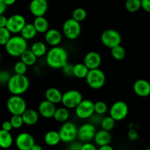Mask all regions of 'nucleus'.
<instances>
[{"label": "nucleus", "instance_id": "nucleus-33", "mask_svg": "<svg viewBox=\"0 0 150 150\" xmlns=\"http://www.w3.org/2000/svg\"><path fill=\"white\" fill-rule=\"evenodd\" d=\"M86 16H87V13H86V10L82 7H78V8L75 9L72 13V18L79 23L84 21Z\"/></svg>", "mask_w": 150, "mask_h": 150}, {"label": "nucleus", "instance_id": "nucleus-52", "mask_svg": "<svg viewBox=\"0 0 150 150\" xmlns=\"http://www.w3.org/2000/svg\"><path fill=\"white\" fill-rule=\"evenodd\" d=\"M1 52H0V62H1Z\"/></svg>", "mask_w": 150, "mask_h": 150}, {"label": "nucleus", "instance_id": "nucleus-41", "mask_svg": "<svg viewBox=\"0 0 150 150\" xmlns=\"http://www.w3.org/2000/svg\"><path fill=\"white\" fill-rule=\"evenodd\" d=\"M103 117H104L103 115H100V114L95 113L89 120L90 123H92V124L94 125L95 126L100 125L101 122H102L103 120Z\"/></svg>", "mask_w": 150, "mask_h": 150}, {"label": "nucleus", "instance_id": "nucleus-18", "mask_svg": "<svg viewBox=\"0 0 150 150\" xmlns=\"http://www.w3.org/2000/svg\"><path fill=\"white\" fill-rule=\"evenodd\" d=\"M56 109L57 108H56L55 104L45 100L40 103L38 111L40 115L43 118L51 119L54 117Z\"/></svg>", "mask_w": 150, "mask_h": 150}, {"label": "nucleus", "instance_id": "nucleus-16", "mask_svg": "<svg viewBox=\"0 0 150 150\" xmlns=\"http://www.w3.org/2000/svg\"><path fill=\"white\" fill-rule=\"evenodd\" d=\"M83 64L89 70L98 69L102 64L101 55L97 51H89L83 58Z\"/></svg>", "mask_w": 150, "mask_h": 150}, {"label": "nucleus", "instance_id": "nucleus-39", "mask_svg": "<svg viewBox=\"0 0 150 150\" xmlns=\"http://www.w3.org/2000/svg\"><path fill=\"white\" fill-rule=\"evenodd\" d=\"M11 76L10 73L7 70H0V84H7Z\"/></svg>", "mask_w": 150, "mask_h": 150}, {"label": "nucleus", "instance_id": "nucleus-14", "mask_svg": "<svg viewBox=\"0 0 150 150\" xmlns=\"http://www.w3.org/2000/svg\"><path fill=\"white\" fill-rule=\"evenodd\" d=\"M15 144L18 150H31L35 144V140L32 134L23 132L16 136Z\"/></svg>", "mask_w": 150, "mask_h": 150}, {"label": "nucleus", "instance_id": "nucleus-22", "mask_svg": "<svg viewBox=\"0 0 150 150\" xmlns=\"http://www.w3.org/2000/svg\"><path fill=\"white\" fill-rule=\"evenodd\" d=\"M62 95L61 91L56 87H50L46 89L45 92V100L54 104H58L62 103Z\"/></svg>", "mask_w": 150, "mask_h": 150}, {"label": "nucleus", "instance_id": "nucleus-10", "mask_svg": "<svg viewBox=\"0 0 150 150\" xmlns=\"http://www.w3.org/2000/svg\"><path fill=\"white\" fill-rule=\"evenodd\" d=\"M109 116L116 122L124 120L129 114V107L125 102L122 100L117 101L111 105L108 110Z\"/></svg>", "mask_w": 150, "mask_h": 150}, {"label": "nucleus", "instance_id": "nucleus-30", "mask_svg": "<svg viewBox=\"0 0 150 150\" xmlns=\"http://www.w3.org/2000/svg\"><path fill=\"white\" fill-rule=\"evenodd\" d=\"M21 61L26 64L28 67L33 66L37 62L38 57L32 53L30 49H27L21 56Z\"/></svg>", "mask_w": 150, "mask_h": 150}, {"label": "nucleus", "instance_id": "nucleus-9", "mask_svg": "<svg viewBox=\"0 0 150 150\" xmlns=\"http://www.w3.org/2000/svg\"><path fill=\"white\" fill-rule=\"evenodd\" d=\"M83 100V95L79 91L70 89L63 93L62 103L68 109H75Z\"/></svg>", "mask_w": 150, "mask_h": 150}, {"label": "nucleus", "instance_id": "nucleus-29", "mask_svg": "<svg viewBox=\"0 0 150 150\" xmlns=\"http://www.w3.org/2000/svg\"><path fill=\"white\" fill-rule=\"evenodd\" d=\"M89 68L83 63H77L73 66V76L78 79H86L89 73Z\"/></svg>", "mask_w": 150, "mask_h": 150}, {"label": "nucleus", "instance_id": "nucleus-37", "mask_svg": "<svg viewBox=\"0 0 150 150\" xmlns=\"http://www.w3.org/2000/svg\"><path fill=\"white\" fill-rule=\"evenodd\" d=\"M27 68L28 66L21 60L16 62V64H14V67H13L15 74L17 75H25L27 71Z\"/></svg>", "mask_w": 150, "mask_h": 150}, {"label": "nucleus", "instance_id": "nucleus-7", "mask_svg": "<svg viewBox=\"0 0 150 150\" xmlns=\"http://www.w3.org/2000/svg\"><path fill=\"white\" fill-rule=\"evenodd\" d=\"M100 40L104 46L111 49L117 45H121L122 36L116 29H108L104 30L101 34Z\"/></svg>", "mask_w": 150, "mask_h": 150}, {"label": "nucleus", "instance_id": "nucleus-46", "mask_svg": "<svg viewBox=\"0 0 150 150\" xmlns=\"http://www.w3.org/2000/svg\"><path fill=\"white\" fill-rule=\"evenodd\" d=\"M142 8L150 13V0H142Z\"/></svg>", "mask_w": 150, "mask_h": 150}, {"label": "nucleus", "instance_id": "nucleus-4", "mask_svg": "<svg viewBox=\"0 0 150 150\" xmlns=\"http://www.w3.org/2000/svg\"><path fill=\"white\" fill-rule=\"evenodd\" d=\"M86 81L88 86L92 89H100L104 86L106 81L105 74L100 68L90 70L87 76L86 77Z\"/></svg>", "mask_w": 150, "mask_h": 150}, {"label": "nucleus", "instance_id": "nucleus-13", "mask_svg": "<svg viewBox=\"0 0 150 150\" xmlns=\"http://www.w3.org/2000/svg\"><path fill=\"white\" fill-rule=\"evenodd\" d=\"M26 24V21L25 18L21 14H14L7 19V28L11 34H18L21 33L23 28Z\"/></svg>", "mask_w": 150, "mask_h": 150}, {"label": "nucleus", "instance_id": "nucleus-26", "mask_svg": "<svg viewBox=\"0 0 150 150\" xmlns=\"http://www.w3.org/2000/svg\"><path fill=\"white\" fill-rule=\"evenodd\" d=\"M35 26L38 33L45 34L49 29V23L48 21L44 16L42 17H37L34 19L32 23Z\"/></svg>", "mask_w": 150, "mask_h": 150}, {"label": "nucleus", "instance_id": "nucleus-48", "mask_svg": "<svg viewBox=\"0 0 150 150\" xmlns=\"http://www.w3.org/2000/svg\"><path fill=\"white\" fill-rule=\"evenodd\" d=\"M7 10V5L4 4L3 0H0V15H4Z\"/></svg>", "mask_w": 150, "mask_h": 150}, {"label": "nucleus", "instance_id": "nucleus-1", "mask_svg": "<svg viewBox=\"0 0 150 150\" xmlns=\"http://www.w3.org/2000/svg\"><path fill=\"white\" fill-rule=\"evenodd\" d=\"M45 62L52 69H62L68 63V53L61 46L52 47L45 55Z\"/></svg>", "mask_w": 150, "mask_h": 150}, {"label": "nucleus", "instance_id": "nucleus-49", "mask_svg": "<svg viewBox=\"0 0 150 150\" xmlns=\"http://www.w3.org/2000/svg\"><path fill=\"white\" fill-rule=\"evenodd\" d=\"M98 150H114V149L111 145L108 144V145H105V146H99V148H98Z\"/></svg>", "mask_w": 150, "mask_h": 150}, {"label": "nucleus", "instance_id": "nucleus-17", "mask_svg": "<svg viewBox=\"0 0 150 150\" xmlns=\"http://www.w3.org/2000/svg\"><path fill=\"white\" fill-rule=\"evenodd\" d=\"M133 89L136 95L142 98L150 95V83L145 79H138L134 82Z\"/></svg>", "mask_w": 150, "mask_h": 150}, {"label": "nucleus", "instance_id": "nucleus-8", "mask_svg": "<svg viewBox=\"0 0 150 150\" xmlns=\"http://www.w3.org/2000/svg\"><path fill=\"white\" fill-rule=\"evenodd\" d=\"M62 32L66 38L70 40H74L77 39L81 35V23L72 18L67 19L63 23Z\"/></svg>", "mask_w": 150, "mask_h": 150}, {"label": "nucleus", "instance_id": "nucleus-53", "mask_svg": "<svg viewBox=\"0 0 150 150\" xmlns=\"http://www.w3.org/2000/svg\"><path fill=\"white\" fill-rule=\"evenodd\" d=\"M145 150H150V148H147V149H146Z\"/></svg>", "mask_w": 150, "mask_h": 150}, {"label": "nucleus", "instance_id": "nucleus-40", "mask_svg": "<svg viewBox=\"0 0 150 150\" xmlns=\"http://www.w3.org/2000/svg\"><path fill=\"white\" fill-rule=\"evenodd\" d=\"M73 64L67 63L65 66L61 69L62 72L66 77H73Z\"/></svg>", "mask_w": 150, "mask_h": 150}, {"label": "nucleus", "instance_id": "nucleus-3", "mask_svg": "<svg viewBox=\"0 0 150 150\" xmlns=\"http://www.w3.org/2000/svg\"><path fill=\"white\" fill-rule=\"evenodd\" d=\"M7 54L13 57H21V56L28 49L27 40L21 35L12 36L10 40L4 45Z\"/></svg>", "mask_w": 150, "mask_h": 150}, {"label": "nucleus", "instance_id": "nucleus-50", "mask_svg": "<svg viewBox=\"0 0 150 150\" xmlns=\"http://www.w3.org/2000/svg\"><path fill=\"white\" fill-rule=\"evenodd\" d=\"M4 2V4L7 6H12L16 2V0H3Z\"/></svg>", "mask_w": 150, "mask_h": 150}, {"label": "nucleus", "instance_id": "nucleus-24", "mask_svg": "<svg viewBox=\"0 0 150 150\" xmlns=\"http://www.w3.org/2000/svg\"><path fill=\"white\" fill-rule=\"evenodd\" d=\"M30 50L38 58L44 57L48 52L46 44L42 41H36L34 42L31 46Z\"/></svg>", "mask_w": 150, "mask_h": 150}, {"label": "nucleus", "instance_id": "nucleus-5", "mask_svg": "<svg viewBox=\"0 0 150 150\" xmlns=\"http://www.w3.org/2000/svg\"><path fill=\"white\" fill-rule=\"evenodd\" d=\"M61 142L66 144H70L78 139V127L72 122H66L59 130Z\"/></svg>", "mask_w": 150, "mask_h": 150}, {"label": "nucleus", "instance_id": "nucleus-6", "mask_svg": "<svg viewBox=\"0 0 150 150\" xmlns=\"http://www.w3.org/2000/svg\"><path fill=\"white\" fill-rule=\"evenodd\" d=\"M7 108L12 115H22L27 109V105L21 96L12 95L7 101Z\"/></svg>", "mask_w": 150, "mask_h": 150}, {"label": "nucleus", "instance_id": "nucleus-2", "mask_svg": "<svg viewBox=\"0 0 150 150\" xmlns=\"http://www.w3.org/2000/svg\"><path fill=\"white\" fill-rule=\"evenodd\" d=\"M7 86L12 95L21 96L29 89V80L25 75H12Z\"/></svg>", "mask_w": 150, "mask_h": 150}, {"label": "nucleus", "instance_id": "nucleus-35", "mask_svg": "<svg viewBox=\"0 0 150 150\" xmlns=\"http://www.w3.org/2000/svg\"><path fill=\"white\" fill-rule=\"evenodd\" d=\"M108 105L105 102L100 100L95 103V113L103 116L104 114L108 112Z\"/></svg>", "mask_w": 150, "mask_h": 150}, {"label": "nucleus", "instance_id": "nucleus-25", "mask_svg": "<svg viewBox=\"0 0 150 150\" xmlns=\"http://www.w3.org/2000/svg\"><path fill=\"white\" fill-rule=\"evenodd\" d=\"M13 138L10 132L0 130V148L9 149L13 145Z\"/></svg>", "mask_w": 150, "mask_h": 150}, {"label": "nucleus", "instance_id": "nucleus-43", "mask_svg": "<svg viewBox=\"0 0 150 150\" xmlns=\"http://www.w3.org/2000/svg\"><path fill=\"white\" fill-rule=\"evenodd\" d=\"M82 144L79 142H73L72 143L69 144V146L67 147V150H81Z\"/></svg>", "mask_w": 150, "mask_h": 150}, {"label": "nucleus", "instance_id": "nucleus-45", "mask_svg": "<svg viewBox=\"0 0 150 150\" xmlns=\"http://www.w3.org/2000/svg\"><path fill=\"white\" fill-rule=\"evenodd\" d=\"M81 150H98L96 146L92 142H86L82 144Z\"/></svg>", "mask_w": 150, "mask_h": 150}, {"label": "nucleus", "instance_id": "nucleus-27", "mask_svg": "<svg viewBox=\"0 0 150 150\" xmlns=\"http://www.w3.org/2000/svg\"><path fill=\"white\" fill-rule=\"evenodd\" d=\"M21 36L24 38L26 40H31L34 39L38 35L36 29L32 23H26L24 27L21 32Z\"/></svg>", "mask_w": 150, "mask_h": 150}, {"label": "nucleus", "instance_id": "nucleus-11", "mask_svg": "<svg viewBox=\"0 0 150 150\" xmlns=\"http://www.w3.org/2000/svg\"><path fill=\"white\" fill-rule=\"evenodd\" d=\"M76 117L80 120H89L95 114V103L88 99H83L75 108Z\"/></svg>", "mask_w": 150, "mask_h": 150}, {"label": "nucleus", "instance_id": "nucleus-42", "mask_svg": "<svg viewBox=\"0 0 150 150\" xmlns=\"http://www.w3.org/2000/svg\"><path fill=\"white\" fill-rule=\"evenodd\" d=\"M127 137L131 142H135L139 139V133L135 129H130L127 133Z\"/></svg>", "mask_w": 150, "mask_h": 150}, {"label": "nucleus", "instance_id": "nucleus-12", "mask_svg": "<svg viewBox=\"0 0 150 150\" xmlns=\"http://www.w3.org/2000/svg\"><path fill=\"white\" fill-rule=\"evenodd\" d=\"M96 133V127L94 125L90 122L84 123L78 128V139L83 143L91 142L94 140Z\"/></svg>", "mask_w": 150, "mask_h": 150}, {"label": "nucleus", "instance_id": "nucleus-23", "mask_svg": "<svg viewBox=\"0 0 150 150\" xmlns=\"http://www.w3.org/2000/svg\"><path fill=\"white\" fill-rule=\"evenodd\" d=\"M44 142L49 146H55L61 142L59 131L50 130L44 136Z\"/></svg>", "mask_w": 150, "mask_h": 150}, {"label": "nucleus", "instance_id": "nucleus-19", "mask_svg": "<svg viewBox=\"0 0 150 150\" xmlns=\"http://www.w3.org/2000/svg\"><path fill=\"white\" fill-rule=\"evenodd\" d=\"M45 40L51 46H59L62 40V35L57 29H49L45 33Z\"/></svg>", "mask_w": 150, "mask_h": 150}, {"label": "nucleus", "instance_id": "nucleus-15", "mask_svg": "<svg viewBox=\"0 0 150 150\" xmlns=\"http://www.w3.org/2000/svg\"><path fill=\"white\" fill-rule=\"evenodd\" d=\"M48 8V3L47 0H32L29 4V11L35 18L45 16Z\"/></svg>", "mask_w": 150, "mask_h": 150}, {"label": "nucleus", "instance_id": "nucleus-34", "mask_svg": "<svg viewBox=\"0 0 150 150\" xmlns=\"http://www.w3.org/2000/svg\"><path fill=\"white\" fill-rule=\"evenodd\" d=\"M115 123L116 121L111 117L110 116L108 117H103V120L102 122H101L100 127L103 130H107V131H111L115 127Z\"/></svg>", "mask_w": 150, "mask_h": 150}, {"label": "nucleus", "instance_id": "nucleus-28", "mask_svg": "<svg viewBox=\"0 0 150 150\" xmlns=\"http://www.w3.org/2000/svg\"><path fill=\"white\" fill-rule=\"evenodd\" d=\"M53 118L54 119L55 121L58 122H66L68 121L69 118H70V111H69V109L64 106L57 108L56 109Z\"/></svg>", "mask_w": 150, "mask_h": 150}, {"label": "nucleus", "instance_id": "nucleus-47", "mask_svg": "<svg viewBox=\"0 0 150 150\" xmlns=\"http://www.w3.org/2000/svg\"><path fill=\"white\" fill-rule=\"evenodd\" d=\"M7 19L8 18L6 17L4 15H0V28H4L7 26Z\"/></svg>", "mask_w": 150, "mask_h": 150}, {"label": "nucleus", "instance_id": "nucleus-44", "mask_svg": "<svg viewBox=\"0 0 150 150\" xmlns=\"http://www.w3.org/2000/svg\"><path fill=\"white\" fill-rule=\"evenodd\" d=\"M12 129L13 128L10 120H6V121L3 122L2 124H1V130L10 132L12 130Z\"/></svg>", "mask_w": 150, "mask_h": 150}, {"label": "nucleus", "instance_id": "nucleus-21", "mask_svg": "<svg viewBox=\"0 0 150 150\" xmlns=\"http://www.w3.org/2000/svg\"><path fill=\"white\" fill-rule=\"evenodd\" d=\"M111 139L112 137H111V134L109 131L101 129V130L97 131L95 138H94V141L98 146H102L110 144Z\"/></svg>", "mask_w": 150, "mask_h": 150}, {"label": "nucleus", "instance_id": "nucleus-31", "mask_svg": "<svg viewBox=\"0 0 150 150\" xmlns=\"http://www.w3.org/2000/svg\"><path fill=\"white\" fill-rule=\"evenodd\" d=\"M111 54L114 59L117 60V61H121V60L124 59L125 57L126 51L124 47L120 45L111 48Z\"/></svg>", "mask_w": 150, "mask_h": 150}, {"label": "nucleus", "instance_id": "nucleus-38", "mask_svg": "<svg viewBox=\"0 0 150 150\" xmlns=\"http://www.w3.org/2000/svg\"><path fill=\"white\" fill-rule=\"evenodd\" d=\"M10 121L14 129H20L24 125L21 115H12Z\"/></svg>", "mask_w": 150, "mask_h": 150}, {"label": "nucleus", "instance_id": "nucleus-32", "mask_svg": "<svg viewBox=\"0 0 150 150\" xmlns=\"http://www.w3.org/2000/svg\"><path fill=\"white\" fill-rule=\"evenodd\" d=\"M125 7L127 11L136 13L142 8V0H127Z\"/></svg>", "mask_w": 150, "mask_h": 150}, {"label": "nucleus", "instance_id": "nucleus-20", "mask_svg": "<svg viewBox=\"0 0 150 150\" xmlns=\"http://www.w3.org/2000/svg\"><path fill=\"white\" fill-rule=\"evenodd\" d=\"M21 116L24 125H26L28 126H32L38 123L40 114L36 110L32 109V108H27Z\"/></svg>", "mask_w": 150, "mask_h": 150}, {"label": "nucleus", "instance_id": "nucleus-51", "mask_svg": "<svg viewBox=\"0 0 150 150\" xmlns=\"http://www.w3.org/2000/svg\"><path fill=\"white\" fill-rule=\"evenodd\" d=\"M31 150H43L42 149V146L40 144H35L33 146H32V149Z\"/></svg>", "mask_w": 150, "mask_h": 150}, {"label": "nucleus", "instance_id": "nucleus-36", "mask_svg": "<svg viewBox=\"0 0 150 150\" xmlns=\"http://www.w3.org/2000/svg\"><path fill=\"white\" fill-rule=\"evenodd\" d=\"M11 37V33L7 28H0V45H5Z\"/></svg>", "mask_w": 150, "mask_h": 150}]
</instances>
